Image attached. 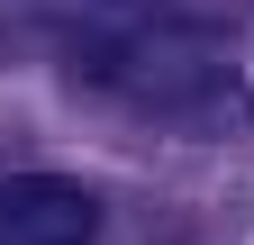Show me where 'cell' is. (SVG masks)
<instances>
[{"label":"cell","instance_id":"6da1fadb","mask_svg":"<svg viewBox=\"0 0 254 245\" xmlns=\"http://www.w3.org/2000/svg\"><path fill=\"white\" fill-rule=\"evenodd\" d=\"M91 236H100V209L82 182H64V173L0 182V245H91Z\"/></svg>","mask_w":254,"mask_h":245}]
</instances>
